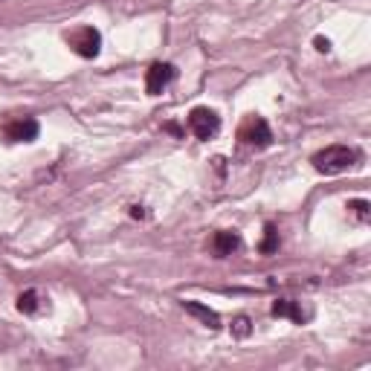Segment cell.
Returning a JSON list of instances; mask_svg holds the SVG:
<instances>
[{
  "label": "cell",
  "mask_w": 371,
  "mask_h": 371,
  "mask_svg": "<svg viewBox=\"0 0 371 371\" xmlns=\"http://www.w3.org/2000/svg\"><path fill=\"white\" fill-rule=\"evenodd\" d=\"M360 160V154L348 145H328L319 154H313V168L319 174H342Z\"/></svg>",
  "instance_id": "6da1fadb"
},
{
  "label": "cell",
  "mask_w": 371,
  "mask_h": 371,
  "mask_svg": "<svg viewBox=\"0 0 371 371\" xmlns=\"http://www.w3.org/2000/svg\"><path fill=\"white\" fill-rule=\"evenodd\" d=\"M67 41H70V47H73L76 56H81V58H96L99 49H102V32L93 29V26H79L76 32L67 35Z\"/></svg>",
  "instance_id": "7a4b0ae2"
},
{
  "label": "cell",
  "mask_w": 371,
  "mask_h": 371,
  "mask_svg": "<svg viewBox=\"0 0 371 371\" xmlns=\"http://www.w3.org/2000/svg\"><path fill=\"white\" fill-rule=\"evenodd\" d=\"M238 139L244 145H253V148H267L270 145V125L264 122L261 116H250V119H244V125L238 128Z\"/></svg>",
  "instance_id": "3957f363"
},
{
  "label": "cell",
  "mask_w": 371,
  "mask_h": 371,
  "mask_svg": "<svg viewBox=\"0 0 371 371\" xmlns=\"http://www.w3.org/2000/svg\"><path fill=\"white\" fill-rule=\"evenodd\" d=\"M189 131L198 139H212L221 131V116L209 108H194L189 113Z\"/></svg>",
  "instance_id": "277c9868"
},
{
  "label": "cell",
  "mask_w": 371,
  "mask_h": 371,
  "mask_svg": "<svg viewBox=\"0 0 371 371\" xmlns=\"http://www.w3.org/2000/svg\"><path fill=\"white\" fill-rule=\"evenodd\" d=\"M38 122L35 119H12L3 125V136L9 139V143H35L38 139Z\"/></svg>",
  "instance_id": "5b68a950"
},
{
  "label": "cell",
  "mask_w": 371,
  "mask_h": 371,
  "mask_svg": "<svg viewBox=\"0 0 371 371\" xmlns=\"http://www.w3.org/2000/svg\"><path fill=\"white\" fill-rule=\"evenodd\" d=\"M171 79H174V67L166 64V61H157V64H151L145 70V90L151 96H160L166 87L171 84Z\"/></svg>",
  "instance_id": "8992f818"
},
{
  "label": "cell",
  "mask_w": 371,
  "mask_h": 371,
  "mask_svg": "<svg viewBox=\"0 0 371 371\" xmlns=\"http://www.w3.org/2000/svg\"><path fill=\"white\" fill-rule=\"evenodd\" d=\"M183 308H186V313L198 316V319H200L206 328H212V331H218V328H221V316H218L215 310H212V308H206V305H200V302H191V299H186Z\"/></svg>",
  "instance_id": "52a82bcc"
},
{
  "label": "cell",
  "mask_w": 371,
  "mask_h": 371,
  "mask_svg": "<svg viewBox=\"0 0 371 371\" xmlns=\"http://www.w3.org/2000/svg\"><path fill=\"white\" fill-rule=\"evenodd\" d=\"M273 316H285V319H293L299 325L308 319V313L299 308V302H293V299H278V302H273Z\"/></svg>",
  "instance_id": "ba28073f"
},
{
  "label": "cell",
  "mask_w": 371,
  "mask_h": 371,
  "mask_svg": "<svg viewBox=\"0 0 371 371\" xmlns=\"http://www.w3.org/2000/svg\"><path fill=\"white\" fill-rule=\"evenodd\" d=\"M238 246H241V238L235 232H215V238H212V250H215L218 258L232 255Z\"/></svg>",
  "instance_id": "9c48e42d"
},
{
  "label": "cell",
  "mask_w": 371,
  "mask_h": 371,
  "mask_svg": "<svg viewBox=\"0 0 371 371\" xmlns=\"http://www.w3.org/2000/svg\"><path fill=\"white\" fill-rule=\"evenodd\" d=\"M276 250H278V229H276L273 223H267V229H264V241L258 244V253L270 255V253H276Z\"/></svg>",
  "instance_id": "30bf717a"
},
{
  "label": "cell",
  "mask_w": 371,
  "mask_h": 371,
  "mask_svg": "<svg viewBox=\"0 0 371 371\" xmlns=\"http://www.w3.org/2000/svg\"><path fill=\"white\" fill-rule=\"evenodd\" d=\"M17 310L21 313H35L38 310V290H24L17 296Z\"/></svg>",
  "instance_id": "8fae6325"
},
{
  "label": "cell",
  "mask_w": 371,
  "mask_h": 371,
  "mask_svg": "<svg viewBox=\"0 0 371 371\" xmlns=\"http://www.w3.org/2000/svg\"><path fill=\"white\" fill-rule=\"evenodd\" d=\"M348 209L354 212V218H357V221H363V223L371 218V203H368V200H351V203H348Z\"/></svg>",
  "instance_id": "7c38bea8"
},
{
  "label": "cell",
  "mask_w": 371,
  "mask_h": 371,
  "mask_svg": "<svg viewBox=\"0 0 371 371\" xmlns=\"http://www.w3.org/2000/svg\"><path fill=\"white\" fill-rule=\"evenodd\" d=\"M250 319H246V316H235L232 319V333L235 337H250Z\"/></svg>",
  "instance_id": "4fadbf2b"
},
{
  "label": "cell",
  "mask_w": 371,
  "mask_h": 371,
  "mask_svg": "<svg viewBox=\"0 0 371 371\" xmlns=\"http://www.w3.org/2000/svg\"><path fill=\"white\" fill-rule=\"evenodd\" d=\"M316 49H319V52H328V49H331V41H328V38H316Z\"/></svg>",
  "instance_id": "5bb4252c"
},
{
  "label": "cell",
  "mask_w": 371,
  "mask_h": 371,
  "mask_svg": "<svg viewBox=\"0 0 371 371\" xmlns=\"http://www.w3.org/2000/svg\"><path fill=\"white\" fill-rule=\"evenodd\" d=\"M166 131H168V134H174V136H180V134H183L177 125H174V122H168V125H166Z\"/></svg>",
  "instance_id": "9a60e30c"
},
{
  "label": "cell",
  "mask_w": 371,
  "mask_h": 371,
  "mask_svg": "<svg viewBox=\"0 0 371 371\" xmlns=\"http://www.w3.org/2000/svg\"><path fill=\"white\" fill-rule=\"evenodd\" d=\"M131 215L134 218H145V212H143V206H131Z\"/></svg>",
  "instance_id": "2e32d148"
}]
</instances>
